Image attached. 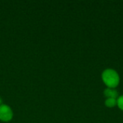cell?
<instances>
[{
	"label": "cell",
	"mask_w": 123,
	"mask_h": 123,
	"mask_svg": "<svg viewBox=\"0 0 123 123\" xmlns=\"http://www.w3.org/2000/svg\"><path fill=\"white\" fill-rule=\"evenodd\" d=\"M105 95L109 98H112V99H116L118 96V93L116 90L108 88L105 90Z\"/></svg>",
	"instance_id": "3"
},
{
	"label": "cell",
	"mask_w": 123,
	"mask_h": 123,
	"mask_svg": "<svg viewBox=\"0 0 123 123\" xmlns=\"http://www.w3.org/2000/svg\"><path fill=\"white\" fill-rule=\"evenodd\" d=\"M102 79L105 84L110 89L116 87L120 82L118 74L113 69H107L102 74Z\"/></svg>",
	"instance_id": "1"
},
{
	"label": "cell",
	"mask_w": 123,
	"mask_h": 123,
	"mask_svg": "<svg viewBox=\"0 0 123 123\" xmlns=\"http://www.w3.org/2000/svg\"><path fill=\"white\" fill-rule=\"evenodd\" d=\"M1 103H2V99H1V98L0 97V105H1Z\"/></svg>",
	"instance_id": "6"
},
{
	"label": "cell",
	"mask_w": 123,
	"mask_h": 123,
	"mask_svg": "<svg viewBox=\"0 0 123 123\" xmlns=\"http://www.w3.org/2000/svg\"><path fill=\"white\" fill-rule=\"evenodd\" d=\"M13 116V112L11 107L6 105H0V120L4 122L9 121Z\"/></svg>",
	"instance_id": "2"
},
{
	"label": "cell",
	"mask_w": 123,
	"mask_h": 123,
	"mask_svg": "<svg viewBox=\"0 0 123 123\" xmlns=\"http://www.w3.org/2000/svg\"><path fill=\"white\" fill-rule=\"evenodd\" d=\"M117 105L122 110H123V96H121L118 98L117 101Z\"/></svg>",
	"instance_id": "5"
},
{
	"label": "cell",
	"mask_w": 123,
	"mask_h": 123,
	"mask_svg": "<svg viewBox=\"0 0 123 123\" xmlns=\"http://www.w3.org/2000/svg\"><path fill=\"white\" fill-rule=\"evenodd\" d=\"M117 105V101L116 99H112V98H108L105 101V105L109 107H115Z\"/></svg>",
	"instance_id": "4"
}]
</instances>
